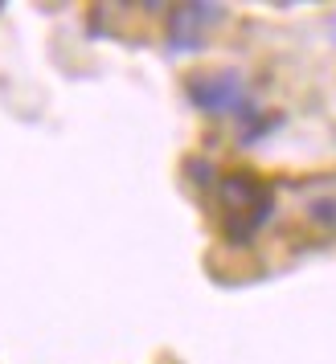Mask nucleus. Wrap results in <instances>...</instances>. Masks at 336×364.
I'll list each match as a JSON object with an SVG mask.
<instances>
[{
	"mask_svg": "<svg viewBox=\"0 0 336 364\" xmlns=\"http://www.w3.org/2000/svg\"><path fill=\"white\" fill-rule=\"evenodd\" d=\"M189 95L201 102L205 111H226L238 99V82L234 78H197V82L189 86Z\"/></svg>",
	"mask_w": 336,
	"mask_h": 364,
	"instance_id": "obj_1",
	"label": "nucleus"
}]
</instances>
